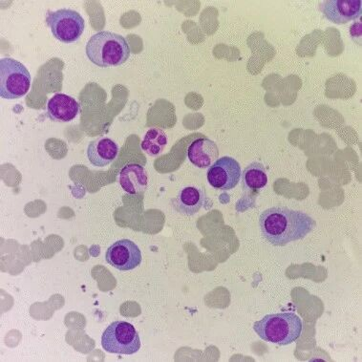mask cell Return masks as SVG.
<instances>
[{
    "label": "cell",
    "instance_id": "11",
    "mask_svg": "<svg viewBox=\"0 0 362 362\" xmlns=\"http://www.w3.org/2000/svg\"><path fill=\"white\" fill-rule=\"evenodd\" d=\"M218 157V146L211 139H196L187 148V158L189 162L196 168L202 170L211 167Z\"/></svg>",
    "mask_w": 362,
    "mask_h": 362
},
{
    "label": "cell",
    "instance_id": "16",
    "mask_svg": "<svg viewBox=\"0 0 362 362\" xmlns=\"http://www.w3.org/2000/svg\"><path fill=\"white\" fill-rule=\"evenodd\" d=\"M168 141V136L164 130L152 127L144 135L141 141V149L149 156L157 157L164 151Z\"/></svg>",
    "mask_w": 362,
    "mask_h": 362
},
{
    "label": "cell",
    "instance_id": "2",
    "mask_svg": "<svg viewBox=\"0 0 362 362\" xmlns=\"http://www.w3.org/2000/svg\"><path fill=\"white\" fill-rule=\"evenodd\" d=\"M130 54L127 40L112 32L97 33L86 45V55L90 62L100 68L119 66L129 61Z\"/></svg>",
    "mask_w": 362,
    "mask_h": 362
},
{
    "label": "cell",
    "instance_id": "8",
    "mask_svg": "<svg viewBox=\"0 0 362 362\" xmlns=\"http://www.w3.org/2000/svg\"><path fill=\"white\" fill-rule=\"evenodd\" d=\"M106 262L122 272L138 268L143 261L141 250L129 239H121L111 245L105 252Z\"/></svg>",
    "mask_w": 362,
    "mask_h": 362
},
{
    "label": "cell",
    "instance_id": "1",
    "mask_svg": "<svg viewBox=\"0 0 362 362\" xmlns=\"http://www.w3.org/2000/svg\"><path fill=\"white\" fill-rule=\"evenodd\" d=\"M317 223L306 212L287 206H274L264 211L259 217L263 238L269 244L283 247L301 240L315 230Z\"/></svg>",
    "mask_w": 362,
    "mask_h": 362
},
{
    "label": "cell",
    "instance_id": "13",
    "mask_svg": "<svg viewBox=\"0 0 362 362\" xmlns=\"http://www.w3.org/2000/svg\"><path fill=\"white\" fill-rule=\"evenodd\" d=\"M119 146L110 138L99 137L90 141L87 148V158L90 164L96 168H105L116 159Z\"/></svg>",
    "mask_w": 362,
    "mask_h": 362
},
{
    "label": "cell",
    "instance_id": "10",
    "mask_svg": "<svg viewBox=\"0 0 362 362\" xmlns=\"http://www.w3.org/2000/svg\"><path fill=\"white\" fill-rule=\"evenodd\" d=\"M208 202V196L204 187L189 185L180 190L176 197L171 200V206L178 214L192 216L198 214Z\"/></svg>",
    "mask_w": 362,
    "mask_h": 362
},
{
    "label": "cell",
    "instance_id": "12",
    "mask_svg": "<svg viewBox=\"0 0 362 362\" xmlns=\"http://www.w3.org/2000/svg\"><path fill=\"white\" fill-rule=\"evenodd\" d=\"M268 184V173L265 165L252 162L241 173V189L244 197L257 198Z\"/></svg>",
    "mask_w": 362,
    "mask_h": 362
},
{
    "label": "cell",
    "instance_id": "3",
    "mask_svg": "<svg viewBox=\"0 0 362 362\" xmlns=\"http://www.w3.org/2000/svg\"><path fill=\"white\" fill-rule=\"evenodd\" d=\"M253 330L261 339L274 344H292L300 337L303 330L301 318L295 313H276L267 315L253 324Z\"/></svg>",
    "mask_w": 362,
    "mask_h": 362
},
{
    "label": "cell",
    "instance_id": "9",
    "mask_svg": "<svg viewBox=\"0 0 362 362\" xmlns=\"http://www.w3.org/2000/svg\"><path fill=\"white\" fill-rule=\"evenodd\" d=\"M318 9L326 20L342 25L361 18L362 1L361 0H324L318 4Z\"/></svg>",
    "mask_w": 362,
    "mask_h": 362
},
{
    "label": "cell",
    "instance_id": "7",
    "mask_svg": "<svg viewBox=\"0 0 362 362\" xmlns=\"http://www.w3.org/2000/svg\"><path fill=\"white\" fill-rule=\"evenodd\" d=\"M241 167L235 159L222 157L209 167L206 178L214 189L228 192L238 186L241 179Z\"/></svg>",
    "mask_w": 362,
    "mask_h": 362
},
{
    "label": "cell",
    "instance_id": "15",
    "mask_svg": "<svg viewBox=\"0 0 362 362\" xmlns=\"http://www.w3.org/2000/svg\"><path fill=\"white\" fill-rule=\"evenodd\" d=\"M119 183L129 194H139L148 187V175L146 168L138 164H129L122 168Z\"/></svg>",
    "mask_w": 362,
    "mask_h": 362
},
{
    "label": "cell",
    "instance_id": "4",
    "mask_svg": "<svg viewBox=\"0 0 362 362\" xmlns=\"http://www.w3.org/2000/svg\"><path fill=\"white\" fill-rule=\"evenodd\" d=\"M31 86V75L21 62L11 58L0 59V96L16 100L25 96Z\"/></svg>",
    "mask_w": 362,
    "mask_h": 362
},
{
    "label": "cell",
    "instance_id": "6",
    "mask_svg": "<svg viewBox=\"0 0 362 362\" xmlns=\"http://www.w3.org/2000/svg\"><path fill=\"white\" fill-rule=\"evenodd\" d=\"M45 21L55 39L64 43L77 42L86 29L83 16L74 10L48 12Z\"/></svg>",
    "mask_w": 362,
    "mask_h": 362
},
{
    "label": "cell",
    "instance_id": "5",
    "mask_svg": "<svg viewBox=\"0 0 362 362\" xmlns=\"http://www.w3.org/2000/svg\"><path fill=\"white\" fill-rule=\"evenodd\" d=\"M102 346L107 353L134 355L141 348L140 336L132 324L115 321L103 332Z\"/></svg>",
    "mask_w": 362,
    "mask_h": 362
},
{
    "label": "cell",
    "instance_id": "14",
    "mask_svg": "<svg viewBox=\"0 0 362 362\" xmlns=\"http://www.w3.org/2000/svg\"><path fill=\"white\" fill-rule=\"evenodd\" d=\"M80 113V105L74 98L66 94H56L49 100L47 115L54 122L73 121Z\"/></svg>",
    "mask_w": 362,
    "mask_h": 362
}]
</instances>
